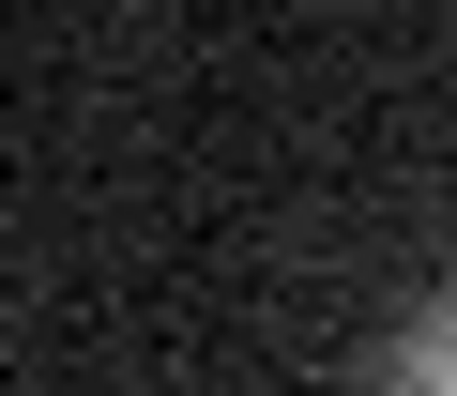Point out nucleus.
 I'll return each instance as SVG.
<instances>
[{
  "mask_svg": "<svg viewBox=\"0 0 457 396\" xmlns=\"http://www.w3.org/2000/svg\"><path fill=\"white\" fill-rule=\"evenodd\" d=\"M396 396H457V305H427V320H411V351H396Z\"/></svg>",
  "mask_w": 457,
  "mask_h": 396,
  "instance_id": "obj_1",
  "label": "nucleus"
}]
</instances>
